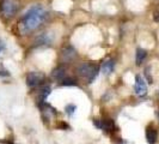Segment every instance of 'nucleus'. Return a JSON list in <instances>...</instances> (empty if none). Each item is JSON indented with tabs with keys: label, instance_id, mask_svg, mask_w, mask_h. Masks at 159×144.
I'll list each match as a JSON object with an SVG mask.
<instances>
[{
	"label": "nucleus",
	"instance_id": "9d476101",
	"mask_svg": "<svg viewBox=\"0 0 159 144\" xmlns=\"http://www.w3.org/2000/svg\"><path fill=\"white\" fill-rule=\"evenodd\" d=\"M115 127V125H114V121L110 119H107V120H102V127L101 128H104V130H112V128Z\"/></svg>",
	"mask_w": 159,
	"mask_h": 144
},
{
	"label": "nucleus",
	"instance_id": "20e7f679",
	"mask_svg": "<svg viewBox=\"0 0 159 144\" xmlns=\"http://www.w3.org/2000/svg\"><path fill=\"white\" fill-rule=\"evenodd\" d=\"M43 79H44V76H43L41 72L32 71L26 76V84H28L29 87L34 88V87L40 85L41 83L43 82Z\"/></svg>",
	"mask_w": 159,
	"mask_h": 144
},
{
	"label": "nucleus",
	"instance_id": "f3484780",
	"mask_svg": "<svg viewBox=\"0 0 159 144\" xmlns=\"http://www.w3.org/2000/svg\"><path fill=\"white\" fill-rule=\"evenodd\" d=\"M2 48H4V45L0 42V52H1V49H2Z\"/></svg>",
	"mask_w": 159,
	"mask_h": 144
},
{
	"label": "nucleus",
	"instance_id": "2eb2a0df",
	"mask_svg": "<svg viewBox=\"0 0 159 144\" xmlns=\"http://www.w3.org/2000/svg\"><path fill=\"white\" fill-rule=\"evenodd\" d=\"M62 85L65 87H71V85H77V82L74 79H71V78H67V79L62 80Z\"/></svg>",
	"mask_w": 159,
	"mask_h": 144
},
{
	"label": "nucleus",
	"instance_id": "9b49d317",
	"mask_svg": "<svg viewBox=\"0 0 159 144\" xmlns=\"http://www.w3.org/2000/svg\"><path fill=\"white\" fill-rule=\"evenodd\" d=\"M50 41H52V39L48 37L47 34H43V35H41L40 37L37 39L36 42H37L39 45H48V43H50Z\"/></svg>",
	"mask_w": 159,
	"mask_h": 144
},
{
	"label": "nucleus",
	"instance_id": "0eeeda50",
	"mask_svg": "<svg viewBox=\"0 0 159 144\" xmlns=\"http://www.w3.org/2000/svg\"><path fill=\"white\" fill-rule=\"evenodd\" d=\"M146 56H147V52L145 49H143V48H138L136 49V56H135L136 65H141V63L146 59Z\"/></svg>",
	"mask_w": 159,
	"mask_h": 144
},
{
	"label": "nucleus",
	"instance_id": "ddd939ff",
	"mask_svg": "<svg viewBox=\"0 0 159 144\" xmlns=\"http://www.w3.org/2000/svg\"><path fill=\"white\" fill-rule=\"evenodd\" d=\"M49 94H50V87H49V85H44L43 88L41 89V96H42V100H44Z\"/></svg>",
	"mask_w": 159,
	"mask_h": 144
},
{
	"label": "nucleus",
	"instance_id": "7ed1b4c3",
	"mask_svg": "<svg viewBox=\"0 0 159 144\" xmlns=\"http://www.w3.org/2000/svg\"><path fill=\"white\" fill-rule=\"evenodd\" d=\"M0 8H1V12L4 13L5 17H12L16 15L17 10H18V5L13 0H2Z\"/></svg>",
	"mask_w": 159,
	"mask_h": 144
},
{
	"label": "nucleus",
	"instance_id": "39448f33",
	"mask_svg": "<svg viewBox=\"0 0 159 144\" xmlns=\"http://www.w3.org/2000/svg\"><path fill=\"white\" fill-rule=\"evenodd\" d=\"M134 89H135V94L139 96H143L146 95L147 93V84L141 76H136L135 77V85H134Z\"/></svg>",
	"mask_w": 159,
	"mask_h": 144
},
{
	"label": "nucleus",
	"instance_id": "f8f14e48",
	"mask_svg": "<svg viewBox=\"0 0 159 144\" xmlns=\"http://www.w3.org/2000/svg\"><path fill=\"white\" fill-rule=\"evenodd\" d=\"M62 54H64V56L66 58V60H70V59H72L73 56L75 55V52H74L72 48H67V49H65Z\"/></svg>",
	"mask_w": 159,
	"mask_h": 144
},
{
	"label": "nucleus",
	"instance_id": "1a4fd4ad",
	"mask_svg": "<svg viewBox=\"0 0 159 144\" xmlns=\"http://www.w3.org/2000/svg\"><path fill=\"white\" fill-rule=\"evenodd\" d=\"M65 74H66V71H65L64 67H57L53 71V77L56 80H64Z\"/></svg>",
	"mask_w": 159,
	"mask_h": 144
},
{
	"label": "nucleus",
	"instance_id": "423d86ee",
	"mask_svg": "<svg viewBox=\"0 0 159 144\" xmlns=\"http://www.w3.org/2000/svg\"><path fill=\"white\" fill-rule=\"evenodd\" d=\"M157 137H158V132L157 130L152 126H148L146 128V139L150 144H154L157 142Z\"/></svg>",
	"mask_w": 159,
	"mask_h": 144
},
{
	"label": "nucleus",
	"instance_id": "6e6552de",
	"mask_svg": "<svg viewBox=\"0 0 159 144\" xmlns=\"http://www.w3.org/2000/svg\"><path fill=\"white\" fill-rule=\"evenodd\" d=\"M114 67H115V63L112 60H107L105 63H103L102 65V71L105 73V74H110L112 71H114Z\"/></svg>",
	"mask_w": 159,
	"mask_h": 144
},
{
	"label": "nucleus",
	"instance_id": "a211bd4d",
	"mask_svg": "<svg viewBox=\"0 0 159 144\" xmlns=\"http://www.w3.org/2000/svg\"><path fill=\"white\" fill-rule=\"evenodd\" d=\"M158 118H159V112H158Z\"/></svg>",
	"mask_w": 159,
	"mask_h": 144
},
{
	"label": "nucleus",
	"instance_id": "dca6fc26",
	"mask_svg": "<svg viewBox=\"0 0 159 144\" xmlns=\"http://www.w3.org/2000/svg\"><path fill=\"white\" fill-rule=\"evenodd\" d=\"M154 19H156L157 22H159V13H156V15H154Z\"/></svg>",
	"mask_w": 159,
	"mask_h": 144
},
{
	"label": "nucleus",
	"instance_id": "4468645a",
	"mask_svg": "<svg viewBox=\"0 0 159 144\" xmlns=\"http://www.w3.org/2000/svg\"><path fill=\"white\" fill-rule=\"evenodd\" d=\"M75 109H77V107H75L74 104H67L66 108H65V111H66V113H67L68 115H72L73 113L75 112Z\"/></svg>",
	"mask_w": 159,
	"mask_h": 144
},
{
	"label": "nucleus",
	"instance_id": "f257e3e1",
	"mask_svg": "<svg viewBox=\"0 0 159 144\" xmlns=\"http://www.w3.org/2000/svg\"><path fill=\"white\" fill-rule=\"evenodd\" d=\"M48 12L42 6H34L31 7L22 18V31L30 32L37 29L41 24L46 21Z\"/></svg>",
	"mask_w": 159,
	"mask_h": 144
},
{
	"label": "nucleus",
	"instance_id": "f03ea898",
	"mask_svg": "<svg viewBox=\"0 0 159 144\" xmlns=\"http://www.w3.org/2000/svg\"><path fill=\"white\" fill-rule=\"evenodd\" d=\"M98 66L95 64H90V63H84L79 66V73L80 76H83L84 78L88 79L89 83H92L95 78L98 74Z\"/></svg>",
	"mask_w": 159,
	"mask_h": 144
}]
</instances>
